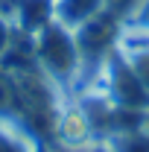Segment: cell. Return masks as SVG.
Here are the masks:
<instances>
[{
    "label": "cell",
    "mask_w": 149,
    "mask_h": 152,
    "mask_svg": "<svg viewBox=\"0 0 149 152\" xmlns=\"http://www.w3.org/2000/svg\"><path fill=\"white\" fill-rule=\"evenodd\" d=\"M117 152H149V134H126Z\"/></svg>",
    "instance_id": "8992f818"
},
{
    "label": "cell",
    "mask_w": 149,
    "mask_h": 152,
    "mask_svg": "<svg viewBox=\"0 0 149 152\" xmlns=\"http://www.w3.org/2000/svg\"><path fill=\"white\" fill-rule=\"evenodd\" d=\"M120 56L129 61V67L134 70V76L140 79V85L149 94V47H126Z\"/></svg>",
    "instance_id": "277c9868"
},
{
    "label": "cell",
    "mask_w": 149,
    "mask_h": 152,
    "mask_svg": "<svg viewBox=\"0 0 149 152\" xmlns=\"http://www.w3.org/2000/svg\"><path fill=\"white\" fill-rule=\"evenodd\" d=\"M108 96H111L117 105H123L126 111H140L149 105V94L146 88L140 85V79L134 76V70L129 67V61L120 56V53H108Z\"/></svg>",
    "instance_id": "7a4b0ae2"
},
{
    "label": "cell",
    "mask_w": 149,
    "mask_h": 152,
    "mask_svg": "<svg viewBox=\"0 0 149 152\" xmlns=\"http://www.w3.org/2000/svg\"><path fill=\"white\" fill-rule=\"evenodd\" d=\"M0 152H26V149L20 146V140H15L12 134L0 132Z\"/></svg>",
    "instance_id": "ba28073f"
},
{
    "label": "cell",
    "mask_w": 149,
    "mask_h": 152,
    "mask_svg": "<svg viewBox=\"0 0 149 152\" xmlns=\"http://www.w3.org/2000/svg\"><path fill=\"white\" fill-rule=\"evenodd\" d=\"M35 58L50 79L70 82L76 76V70H79V64H82L76 32L53 18L47 26H41L35 32Z\"/></svg>",
    "instance_id": "6da1fadb"
},
{
    "label": "cell",
    "mask_w": 149,
    "mask_h": 152,
    "mask_svg": "<svg viewBox=\"0 0 149 152\" xmlns=\"http://www.w3.org/2000/svg\"><path fill=\"white\" fill-rule=\"evenodd\" d=\"M91 152H102V149H91Z\"/></svg>",
    "instance_id": "8fae6325"
},
{
    "label": "cell",
    "mask_w": 149,
    "mask_h": 152,
    "mask_svg": "<svg viewBox=\"0 0 149 152\" xmlns=\"http://www.w3.org/2000/svg\"><path fill=\"white\" fill-rule=\"evenodd\" d=\"M53 9H56V20L76 29L79 23H85L91 15H96L102 9V0H56Z\"/></svg>",
    "instance_id": "3957f363"
},
{
    "label": "cell",
    "mask_w": 149,
    "mask_h": 152,
    "mask_svg": "<svg viewBox=\"0 0 149 152\" xmlns=\"http://www.w3.org/2000/svg\"><path fill=\"white\" fill-rule=\"evenodd\" d=\"M9 38H12V29H9V23L0 18V53H6V47H9Z\"/></svg>",
    "instance_id": "30bf717a"
},
{
    "label": "cell",
    "mask_w": 149,
    "mask_h": 152,
    "mask_svg": "<svg viewBox=\"0 0 149 152\" xmlns=\"http://www.w3.org/2000/svg\"><path fill=\"white\" fill-rule=\"evenodd\" d=\"M134 23H137L140 29H146V32H149V0H143V3L137 6V12H134Z\"/></svg>",
    "instance_id": "9c48e42d"
},
{
    "label": "cell",
    "mask_w": 149,
    "mask_h": 152,
    "mask_svg": "<svg viewBox=\"0 0 149 152\" xmlns=\"http://www.w3.org/2000/svg\"><path fill=\"white\" fill-rule=\"evenodd\" d=\"M18 99H20L18 85H15L6 73H0V114H9V111H12V105H15Z\"/></svg>",
    "instance_id": "5b68a950"
},
{
    "label": "cell",
    "mask_w": 149,
    "mask_h": 152,
    "mask_svg": "<svg viewBox=\"0 0 149 152\" xmlns=\"http://www.w3.org/2000/svg\"><path fill=\"white\" fill-rule=\"evenodd\" d=\"M140 3H143V0H102V9H108L111 15L120 18V15H126V12H131V9L137 12Z\"/></svg>",
    "instance_id": "52a82bcc"
}]
</instances>
